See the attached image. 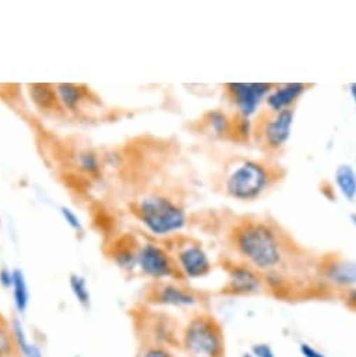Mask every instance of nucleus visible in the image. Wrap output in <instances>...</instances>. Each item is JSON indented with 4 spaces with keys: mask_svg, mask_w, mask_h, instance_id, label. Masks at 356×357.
<instances>
[{
    "mask_svg": "<svg viewBox=\"0 0 356 357\" xmlns=\"http://www.w3.org/2000/svg\"><path fill=\"white\" fill-rule=\"evenodd\" d=\"M272 89V83H228L223 87L226 100L235 112L249 119L258 114L261 102L265 101Z\"/></svg>",
    "mask_w": 356,
    "mask_h": 357,
    "instance_id": "7",
    "label": "nucleus"
},
{
    "mask_svg": "<svg viewBox=\"0 0 356 357\" xmlns=\"http://www.w3.org/2000/svg\"><path fill=\"white\" fill-rule=\"evenodd\" d=\"M205 122L214 136L232 140L233 115L230 116L222 109H214L205 115Z\"/></svg>",
    "mask_w": 356,
    "mask_h": 357,
    "instance_id": "16",
    "label": "nucleus"
},
{
    "mask_svg": "<svg viewBox=\"0 0 356 357\" xmlns=\"http://www.w3.org/2000/svg\"><path fill=\"white\" fill-rule=\"evenodd\" d=\"M286 175L282 165L268 157H235L222 176V194L237 202H254L264 198Z\"/></svg>",
    "mask_w": 356,
    "mask_h": 357,
    "instance_id": "2",
    "label": "nucleus"
},
{
    "mask_svg": "<svg viewBox=\"0 0 356 357\" xmlns=\"http://www.w3.org/2000/svg\"><path fill=\"white\" fill-rule=\"evenodd\" d=\"M235 252L258 273H278L285 262L300 255L303 248L279 223L268 218L243 216L229 231Z\"/></svg>",
    "mask_w": 356,
    "mask_h": 357,
    "instance_id": "1",
    "label": "nucleus"
},
{
    "mask_svg": "<svg viewBox=\"0 0 356 357\" xmlns=\"http://www.w3.org/2000/svg\"><path fill=\"white\" fill-rule=\"evenodd\" d=\"M178 271L187 279H201L211 273L212 264L201 243L193 238H181L171 252Z\"/></svg>",
    "mask_w": 356,
    "mask_h": 357,
    "instance_id": "8",
    "label": "nucleus"
},
{
    "mask_svg": "<svg viewBox=\"0 0 356 357\" xmlns=\"http://www.w3.org/2000/svg\"><path fill=\"white\" fill-rule=\"evenodd\" d=\"M61 213H62L65 222H66L73 230H76V231H80V230H82L80 219L77 218V215H76L72 209H69V208H62V209H61Z\"/></svg>",
    "mask_w": 356,
    "mask_h": 357,
    "instance_id": "24",
    "label": "nucleus"
},
{
    "mask_svg": "<svg viewBox=\"0 0 356 357\" xmlns=\"http://www.w3.org/2000/svg\"><path fill=\"white\" fill-rule=\"evenodd\" d=\"M299 350L303 357H325V354H322L321 351H318L316 347L310 346L309 343H302Z\"/></svg>",
    "mask_w": 356,
    "mask_h": 357,
    "instance_id": "26",
    "label": "nucleus"
},
{
    "mask_svg": "<svg viewBox=\"0 0 356 357\" xmlns=\"http://www.w3.org/2000/svg\"><path fill=\"white\" fill-rule=\"evenodd\" d=\"M140 223L157 237H165L181 231L187 225L184 206L165 194L144 195L135 208Z\"/></svg>",
    "mask_w": 356,
    "mask_h": 357,
    "instance_id": "3",
    "label": "nucleus"
},
{
    "mask_svg": "<svg viewBox=\"0 0 356 357\" xmlns=\"http://www.w3.org/2000/svg\"><path fill=\"white\" fill-rule=\"evenodd\" d=\"M349 94H350V97H352V101H353L355 105H356V82L349 84Z\"/></svg>",
    "mask_w": 356,
    "mask_h": 357,
    "instance_id": "28",
    "label": "nucleus"
},
{
    "mask_svg": "<svg viewBox=\"0 0 356 357\" xmlns=\"http://www.w3.org/2000/svg\"><path fill=\"white\" fill-rule=\"evenodd\" d=\"M69 284H71V290H72L73 296L76 297L77 303L82 307L87 308L90 305V301H91V296H90L89 286H87V280L83 276L73 273L71 276V279H69Z\"/></svg>",
    "mask_w": 356,
    "mask_h": 357,
    "instance_id": "21",
    "label": "nucleus"
},
{
    "mask_svg": "<svg viewBox=\"0 0 356 357\" xmlns=\"http://www.w3.org/2000/svg\"><path fill=\"white\" fill-rule=\"evenodd\" d=\"M355 172H356V169H355Z\"/></svg>",
    "mask_w": 356,
    "mask_h": 357,
    "instance_id": "30",
    "label": "nucleus"
},
{
    "mask_svg": "<svg viewBox=\"0 0 356 357\" xmlns=\"http://www.w3.org/2000/svg\"><path fill=\"white\" fill-rule=\"evenodd\" d=\"M31 101L36 104V107L45 112H57L62 109V105L59 102L57 90L51 84H31L29 86Z\"/></svg>",
    "mask_w": 356,
    "mask_h": 357,
    "instance_id": "14",
    "label": "nucleus"
},
{
    "mask_svg": "<svg viewBox=\"0 0 356 357\" xmlns=\"http://www.w3.org/2000/svg\"><path fill=\"white\" fill-rule=\"evenodd\" d=\"M55 90L62 105V109H68L72 112L80 109L82 104L86 101L87 97V90L83 86L73 83L57 84Z\"/></svg>",
    "mask_w": 356,
    "mask_h": 357,
    "instance_id": "15",
    "label": "nucleus"
},
{
    "mask_svg": "<svg viewBox=\"0 0 356 357\" xmlns=\"http://www.w3.org/2000/svg\"><path fill=\"white\" fill-rule=\"evenodd\" d=\"M12 290H13V298H15V305H16L17 311L26 312L29 303H30V291H29V286H27L24 273L20 269L13 271Z\"/></svg>",
    "mask_w": 356,
    "mask_h": 357,
    "instance_id": "18",
    "label": "nucleus"
},
{
    "mask_svg": "<svg viewBox=\"0 0 356 357\" xmlns=\"http://www.w3.org/2000/svg\"><path fill=\"white\" fill-rule=\"evenodd\" d=\"M146 298L149 304L164 307H194L202 301L200 293L177 280L154 282Z\"/></svg>",
    "mask_w": 356,
    "mask_h": 357,
    "instance_id": "9",
    "label": "nucleus"
},
{
    "mask_svg": "<svg viewBox=\"0 0 356 357\" xmlns=\"http://www.w3.org/2000/svg\"><path fill=\"white\" fill-rule=\"evenodd\" d=\"M0 357H22L12 328L0 325Z\"/></svg>",
    "mask_w": 356,
    "mask_h": 357,
    "instance_id": "20",
    "label": "nucleus"
},
{
    "mask_svg": "<svg viewBox=\"0 0 356 357\" xmlns=\"http://www.w3.org/2000/svg\"><path fill=\"white\" fill-rule=\"evenodd\" d=\"M140 357H175L168 347L163 346H146Z\"/></svg>",
    "mask_w": 356,
    "mask_h": 357,
    "instance_id": "23",
    "label": "nucleus"
},
{
    "mask_svg": "<svg viewBox=\"0 0 356 357\" xmlns=\"http://www.w3.org/2000/svg\"><path fill=\"white\" fill-rule=\"evenodd\" d=\"M139 248L140 244H138L135 238L129 236L121 237L112 244L111 258L119 269L125 272H132L138 268Z\"/></svg>",
    "mask_w": 356,
    "mask_h": 357,
    "instance_id": "13",
    "label": "nucleus"
},
{
    "mask_svg": "<svg viewBox=\"0 0 356 357\" xmlns=\"http://www.w3.org/2000/svg\"><path fill=\"white\" fill-rule=\"evenodd\" d=\"M138 268L154 282L181 280L183 275L178 271L172 254L157 243L140 244L138 254Z\"/></svg>",
    "mask_w": 356,
    "mask_h": 357,
    "instance_id": "6",
    "label": "nucleus"
},
{
    "mask_svg": "<svg viewBox=\"0 0 356 357\" xmlns=\"http://www.w3.org/2000/svg\"><path fill=\"white\" fill-rule=\"evenodd\" d=\"M12 332L15 335V339H16L17 347L20 350V354H23L22 357H43L40 349L30 343V340H29V337H27V335L23 329V325L17 318H15L13 322H12Z\"/></svg>",
    "mask_w": 356,
    "mask_h": 357,
    "instance_id": "19",
    "label": "nucleus"
},
{
    "mask_svg": "<svg viewBox=\"0 0 356 357\" xmlns=\"http://www.w3.org/2000/svg\"><path fill=\"white\" fill-rule=\"evenodd\" d=\"M321 278L339 287L356 284V262L339 254H327L317 264Z\"/></svg>",
    "mask_w": 356,
    "mask_h": 357,
    "instance_id": "10",
    "label": "nucleus"
},
{
    "mask_svg": "<svg viewBox=\"0 0 356 357\" xmlns=\"http://www.w3.org/2000/svg\"><path fill=\"white\" fill-rule=\"evenodd\" d=\"M251 354L254 357H276L272 347L267 343H255L251 347Z\"/></svg>",
    "mask_w": 356,
    "mask_h": 357,
    "instance_id": "25",
    "label": "nucleus"
},
{
    "mask_svg": "<svg viewBox=\"0 0 356 357\" xmlns=\"http://www.w3.org/2000/svg\"><path fill=\"white\" fill-rule=\"evenodd\" d=\"M181 347L188 357H225V332L219 319L201 311L191 317L183 329Z\"/></svg>",
    "mask_w": 356,
    "mask_h": 357,
    "instance_id": "4",
    "label": "nucleus"
},
{
    "mask_svg": "<svg viewBox=\"0 0 356 357\" xmlns=\"http://www.w3.org/2000/svg\"><path fill=\"white\" fill-rule=\"evenodd\" d=\"M243 357H254L251 353H246V354H243Z\"/></svg>",
    "mask_w": 356,
    "mask_h": 357,
    "instance_id": "29",
    "label": "nucleus"
},
{
    "mask_svg": "<svg viewBox=\"0 0 356 357\" xmlns=\"http://www.w3.org/2000/svg\"><path fill=\"white\" fill-rule=\"evenodd\" d=\"M311 87L309 83H286L274 84V89L265 98L267 108L271 111H283L296 108L297 101L304 96V93Z\"/></svg>",
    "mask_w": 356,
    "mask_h": 357,
    "instance_id": "12",
    "label": "nucleus"
},
{
    "mask_svg": "<svg viewBox=\"0 0 356 357\" xmlns=\"http://www.w3.org/2000/svg\"><path fill=\"white\" fill-rule=\"evenodd\" d=\"M295 122V108L283 111L260 109L253 121V140L264 157L276 160L286 147Z\"/></svg>",
    "mask_w": 356,
    "mask_h": 357,
    "instance_id": "5",
    "label": "nucleus"
},
{
    "mask_svg": "<svg viewBox=\"0 0 356 357\" xmlns=\"http://www.w3.org/2000/svg\"><path fill=\"white\" fill-rule=\"evenodd\" d=\"M0 283H2L3 287H12L13 271H9V269L0 271Z\"/></svg>",
    "mask_w": 356,
    "mask_h": 357,
    "instance_id": "27",
    "label": "nucleus"
},
{
    "mask_svg": "<svg viewBox=\"0 0 356 357\" xmlns=\"http://www.w3.org/2000/svg\"><path fill=\"white\" fill-rule=\"evenodd\" d=\"M79 167L84 172L90 175H96L101 169V161L94 151H83L79 154Z\"/></svg>",
    "mask_w": 356,
    "mask_h": 357,
    "instance_id": "22",
    "label": "nucleus"
},
{
    "mask_svg": "<svg viewBox=\"0 0 356 357\" xmlns=\"http://www.w3.org/2000/svg\"><path fill=\"white\" fill-rule=\"evenodd\" d=\"M335 185L348 201L356 198V172L349 164H341L335 169Z\"/></svg>",
    "mask_w": 356,
    "mask_h": 357,
    "instance_id": "17",
    "label": "nucleus"
},
{
    "mask_svg": "<svg viewBox=\"0 0 356 357\" xmlns=\"http://www.w3.org/2000/svg\"><path fill=\"white\" fill-rule=\"evenodd\" d=\"M262 289L264 282L261 275L251 266L240 262L230 266L223 293L230 296H250L260 293Z\"/></svg>",
    "mask_w": 356,
    "mask_h": 357,
    "instance_id": "11",
    "label": "nucleus"
}]
</instances>
